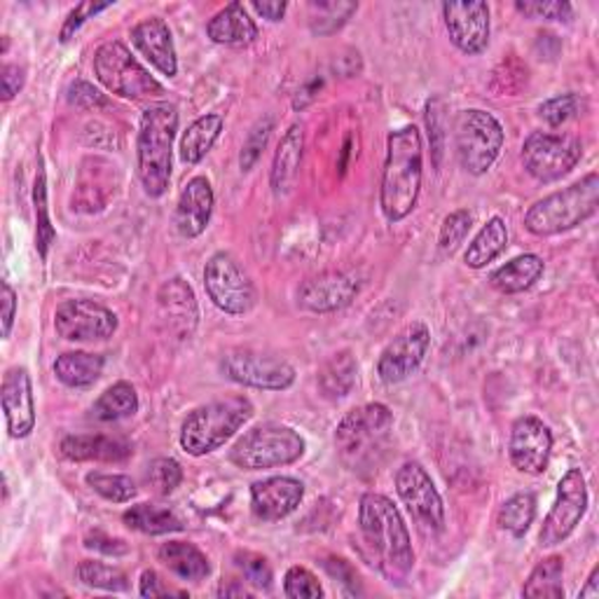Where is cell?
I'll return each mask as SVG.
<instances>
[{
  "mask_svg": "<svg viewBox=\"0 0 599 599\" xmlns=\"http://www.w3.org/2000/svg\"><path fill=\"white\" fill-rule=\"evenodd\" d=\"M77 578L85 583L87 588H99L110 592H122L129 588V578L118 566H110L96 560H83L77 564Z\"/></svg>",
  "mask_w": 599,
  "mask_h": 599,
  "instance_id": "cell-40",
  "label": "cell"
},
{
  "mask_svg": "<svg viewBox=\"0 0 599 599\" xmlns=\"http://www.w3.org/2000/svg\"><path fill=\"white\" fill-rule=\"evenodd\" d=\"M0 398H3V412L8 419V431L12 439H26L36 427V403L34 386L26 368H10L0 386Z\"/></svg>",
  "mask_w": 599,
  "mask_h": 599,
  "instance_id": "cell-19",
  "label": "cell"
},
{
  "mask_svg": "<svg viewBox=\"0 0 599 599\" xmlns=\"http://www.w3.org/2000/svg\"><path fill=\"white\" fill-rule=\"evenodd\" d=\"M112 3H94V0H87V3H80L71 14L69 20L63 22V28H61V43H69L73 38L75 31L83 26L89 17H94V14H99L104 10H108Z\"/></svg>",
  "mask_w": 599,
  "mask_h": 599,
  "instance_id": "cell-50",
  "label": "cell"
},
{
  "mask_svg": "<svg viewBox=\"0 0 599 599\" xmlns=\"http://www.w3.org/2000/svg\"><path fill=\"white\" fill-rule=\"evenodd\" d=\"M356 370H359V366H356V359L349 349L333 354L319 370L321 394L331 400L349 396L356 384Z\"/></svg>",
  "mask_w": 599,
  "mask_h": 599,
  "instance_id": "cell-31",
  "label": "cell"
},
{
  "mask_svg": "<svg viewBox=\"0 0 599 599\" xmlns=\"http://www.w3.org/2000/svg\"><path fill=\"white\" fill-rule=\"evenodd\" d=\"M578 597H583V599L599 597V566H595L592 574H590V578H588V583H586V588L580 590Z\"/></svg>",
  "mask_w": 599,
  "mask_h": 599,
  "instance_id": "cell-59",
  "label": "cell"
},
{
  "mask_svg": "<svg viewBox=\"0 0 599 599\" xmlns=\"http://www.w3.org/2000/svg\"><path fill=\"white\" fill-rule=\"evenodd\" d=\"M214 214V188L208 178L194 176L183 188L176 204V228L183 237H200Z\"/></svg>",
  "mask_w": 599,
  "mask_h": 599,
  "instance_id": "cell-23",
  "label": "cell"
},
{
  "mask_svg": "<svg viewBox=\"0 0 599 599\" xmlns=\"http://www.w3.org/2000/svg\"><path fill=\"white\" fill-rule=\"evenodd\" d=\"M443 17L450 40L464 55H480L490 43V8L482 0L468 3H445Z\"/></svg>",
  "mask_w": 599,
  "mask_h": 599,
  "instance_id": "cell-18",
  "label": "cell"
},
{
  "mask_svg": "<svg viewBox=\"0 0 599 599\" xmlns=\"http://www.w3.org/2000/svg\"><path fill=\"white\" fill-rule=\"evenodd\" d=\"M69 101L77 108H87V110L104 108L108 104L106 96L99 89H94L89 83H83V80H77V83L71 85Z\"/></svg>",
  "mask_w": 599,
  "mask_h": 599,
  "instance_id": "cell-52",
  "label": "cell"
},
{
  "mask_svg": "<svg viewBox=\"0 0 599 599\" xmlns=\"http://www.w3.org/2000/svg\"><path fill=\"white\" fill-rule=\"evenodd\" d=\"M157 307H159V316L167 321V326L171 333H176L181 339L190 337L197 328V300H194L192 288L185 279L176 277L169 279L167 284H161L157 290Z\"/></svg>",
  "mask_w": 599,
  "mask_h": 599,
  "instance_id": "cell-22",
  "label": "cell"
},
{
  "mask_svg": "<svg viewBox=\"0 0 599 599\" xmlns=\"http://www.w3.org/2000/svg\"><path fill=\"white\" fill-rule=\"evenodd\" d=\"M396 492L408 506L417 527L427 534H439L445 527L443 499L435 490L427 468L417 462H408L396 474Z\"/></svg>",
  "mask_w": 599,
  "mask_h": 599,
  "instance_id": "cell-11",
  "label": "cell"
},
{
  "mask_svg": "<svg viewBox=\"0 0 599 599\" xmlns=\"http://www.w3.org/2000/svg\"><path fill=\"white\" fill-rule=\"evenodd\" d=\"M359 10V3H345V0H314L310 3V28L316 36H331L343 28L351 14Z\"/></svg>",
  "mask_w": 599,
  "mask_h": 599,
  "instance_id": "cell-37",
  "label": "cell"
},
{
  "mask_svg": "<svg viewBox=\"0 0 599 599\" xmlns=\"http://www.w3.org/2000/svg\"><path fill=\"white\" fill-rule=\"evenodd\" d=\"M253 417V403L228 396L192 410L181 427V447L192 457H204L228 443Z\"/></svg>",
  "mask_w": 599,
  "mask_h": 599,
  "instance_id": "cell-6",
  "label": "cell"
},
{
  "mask_svg": "<svg viewBox=\"0 0 599 599\" xmlns=\"http://www.w3.org/2000/svg\"><path fill=\"white\" fill-rule=\"evenodd\" d=\"M85 546L92 548V550H99V553H104V555H112V558H120V555L129 553V546L124 541L110 539V537H106V534H101V531L89 534V537L85 539Z\"/></svg>",
  "mask_w": 599,
  "mask_h": 599,
  "instance_id": "cell-55",
  "label": "cell"
},
{
  "mask_svg": "<svg viewBox=\"0 0 599 599\" xmlns=\"http://www.w3.org/2000/svg\"><path fill=\"white\" fill-rule=\"evenodd\" d=\"M132 43L161 75L173 77L178 73L176 47H173L171 31L165 20L151 17V20H143L141 24H136L132 28Z\"/></svg>",
  "mask_w": 599,
  "mask_h": 599,
  "instance_id": "cell-24",
  "label": "cell"
},
{
  "mask_svg": "<svg viewBox=\"0 0 599 599\" xmlns=\"http://www.w3.org/2000/svg\"><path fill=\"white\" fill-rule=\"evenodd\" d=\"M223 124H225L223 118L216 116V112H208V116L194 120L188 127V132L183 134L181 159L188 161V165H197V161H202L208 155V151L214 148V143L218 141Z\"/></svg>",
  "mask_w": 599,
  "mask_h": 599,
  "instance_id": "cell-33",
  "label": "cell"
},
{
  "mask_svg": "<svg viewBox=\"0 0 599 599\" xmlns=\"http://www.w3.org/2000/svg\"><path fill=\"white\" fill-rule=\"evenodd\" d=\"M304 496V484L296 478L277 476L255 482L251 488V508L257 520L279 523L293 513Z\"/></svg>",
  "mask_w": 599,
  "mask_h": 599,
  "instance_id": "cell-20",
  "label": "cell"
},
{
  "mask_svg": "<svg viewBox=\"0 0 599 599\" xmlns=\"http://www.w3.org/2000/svg\"><path fill=\"white\" fill-rule=\"evenodd\" d=\"M204 288L220 312L241 316L253 310L255 288L230 253H216L204 267Z\"/></svg>",
  "mask_w": 599,
  "mask_h": 599,
  "instance_id": "cell-10",
  "label": "cell"
},
{
  "mask_svg": "<svg viewBox=\"0 0 599 599\" xmlns=\"http://www.w3.org/2000/svg\"><path fill=\"white\" fill-rule=\"evenodd\" d=\"M251 8L261 14V17L269 20V22H281L284 14H286V3L284 0H272V3H261V0H253Z\"/></svg>",
  "mask_w": 599,
  "mask_h": 599,
  "instance_id": "cell-57",
  "label": "cell"
},
{
  "mask_svg": "<svg viewBox=\"0 0 599 599\" xmlns=\"http://www.w3.org/2000/svg\"><path fill=\"white\" fill-rule=\"evenodd\" d=\"M431 345V333L422 321H415L403 328L392 343H388L378 361V375L386 384H398L408 380L412 372L422 366Z\"/></svg>",
  "mask_w": 599,
  "mask_h": 599,
  "instance_id": "cell-16",
  "label": "cell"
},
{
  "mask_svg": "<svg viewBox=\"0 0 599 599\" xmlns=\"http://www.w3.org/2000/svg\"><path fill=\"white\" fill-rule=\"evenodd\" d=\"M323 87V80H312V83L310 85H307V87H302L300 92H298V96H296V101H293V108L296 110H302V108H307V106H310L314 99H316V94H319V89Z\"/></svg>",
  "mask_w": 599,
  "mask_h": 599,
  "instance_id": "cell-58",
  "label": "cell"
},
{
  "mask_svg": "<svg viewBox=\"0 0 599 599\" xmlns=\"http://www.w3.org/2000/svg\"><path fill=\"white\" fill-rule=\"evenodd\" d=\"M24 69L14 67V63H8V67H3V73H0V92H3V99L5 101H12L14 96H17L24 87Z\"/></svg>",
  "mask_w": 599,
  "mask_h": 599,
  "instance_id": "cell-54",
  "label": "cell"
},
{
  "mask_svg": "<svg viewBox=\"0 0 599 599\" xmlns=\"http://www.w3.org/2000/svg\"><path fill=\"white\" fill-rule=\"evenodd\" d=\"M323 566H326V572L335 578L343 583V586L347 588V592L351 595H361V580H359V574H356L354 566L343 560V558H331L323 562Z\"/></svg>",
  "mask_w": 599,
  "mask_h": 599,
  "instance_id": "cell-51",
  "label": "cell"
},
{
  "mask_svg": "<svg viewBox=\"0 0 599 599\" xmlns=\"http://www.w3.org/2000/svg\"><path fill=\"white\" fill-rule=\"evenodd\" d=\"M94 73L108 92L122 96V99L141 101L155 99V96L165 94V87H161L157 80L141 67L136 57L118 40L104 43L99 50H96Z\"/></svg>",
  "mask_w": 599,
  "mask_h": 599,
  "instance_id": "cell-9",
  "label": "cell"
},
{
  "mask_svg": "<svg viewBox=\"0 0 599 599\" xmlns=\"http://www.w3.org/2000/svg\"><path fill=\"white\" fill-rule=\"evenodd\" d=\"M104 372V356L89 351H67L55 361V375L71 388L92 386Z\"/></svg>",
  "mask_w": 599,
  "mask_h": 599,
  "instance_id": "cell-30",
  "label": "cell"
},
{
  "mask_svg": "<svg viewBox=\"0 0 599 599\" xmlns=\"http://www.w3.org/2000/svg\"><path fill=\"white\" fill-rule=\"evenodd\" d=\"M580 155L583 145L572 136L534 132L523 145L525 169L541 183L560 181L578 165Z\"/></svg>",
  "mask_w": 599,
  "mask_h": 599,
  "instance_id": "cell-12",
  "label": "cell"
},
{
  "mask_svg": "<svg viewBox=\"0 0 599 599\" xmlns=\"http://www.w3.org/2000/svg\"><path fill=\"white\" fill-rule=\"evenodd\" d=\"M562 574H564V560L560 555H550L537 564L525 583L523 595L529 599H560L564 597V586H562Z\"/></svg>",
  "mask_w": 599,
  "mask_h": 599,
  "instance_id": "cell-36",
  "label": "cell"
},
{
  "mask_svg": "<svg viewBox=\"0 0 599 599\" xmlns=\"http://www.w3.org/2000/svg\"><path fill=\"white\" fill-rule=\"evenodd\" d=\"M139 412V394L129 382H118L108 386L94 403L92 417L99 422H120V419L134 417Z\"/></svg>",
  "mask_w": 599,
  "mask_h": 599,
  "instance_id": "cell-35",
  "label": "cell"
},
{
  "mask_svg": "<svg viewBox=\"0 0 599 599\" xmlns=\"http://www.w3.org/2000/svg\"><path fill=\"white\" fill-rule=\"evenodd\" d=\"M427 129H429V139H431V151L435 157V167L441 165L443 157V106L439 99H433L427 104Z\"/></svg>",
  "mask_w": 599,
  "mask_h": 599,
  "instance_id": "cell-49",
  "label": "cell"
},
{
  "mask_svg": "<svg viewBox=\"0 0 599 599\" xmlns=\"http://www.w3.org/2000/svg\"><path fill=\"white\" fill-rule=\"evenodd\" d=\"M359 529L370 564L388 580L408 578L415 566L410 531L398 508L384 494H363L359 508Z\"/></svg>",
  "mask_w": 599,
  "mask_h": 599,
  "instance_id": "cell-1",
  "label": "cell"
},
{
  "mask_svg": "<svg viewBox=\"0 0 599 599\" xmlns=\"http://www.w3.org/2000/svg\"><path fill=\"white\" fill-rule=\"evenodd\" d=\"M284 592L290 599H319L323 597L321 583L304 566H290L284 578Z\"/></svg>",
  "mask_w": 599,
  "mask_h": 599,
  "instance_id": "cell-45",
  "label": "cell"
},
{
  "mask_svg": "<svg viewBox=\"0 0 599 599\" xmlns=\"http://www.w3.org/2000/svg\"><path fill=\"white\" fill-rule=\"evenodd\" d=\"M506 247H508V228H506V223L496 216V218L488 220V225H484L471 244H468L464 261L468 267L482 269V267H488L494 257L504 253Z\"/></svg>",
  "mask_w": 599,
  "mask_h": 599,
  "instance_id": "cell-32",
  "label": "cell"
},
{
  "mask_svg": "<svg viewBox=\"0 0 599 599\" xmlns=\"http://www.w3.org/2000/svg\"><path fill=\"white\" fill-rule=\"evenodd\" d=\"M87 484L106 501H112V504H127V501H132L139 492L134 480L120 474L94 471V474H87Z\"/></svg>",
  "mask_w": 599,
  "mask_h": 599,
  "instance_id": "cell-41",
  "label": "cell"
},
{
  "mask_svg": "<svg viewBox=\"0 0 599 599\" xmlns=\"http://www.w3.org/2000/svg\"><path fill=\"white\" fill-rule=\"evenodd\" d=\"M474 228V214L466 212V208H459V212H452L441 228V249L452 253L455 251L462 241L466 239V235L471 232Z\"/></svg>",
  "mask_w": 599,
  "mask_h": 599,
  "instance_id": "cell-47",
  "label": "cell"
},
{
  "mask_svg": "<svg viewBox=\"0 0 599 599\" xmlns=\"http://www.w3.org/2000/svg\"><path fill=\"white\" fill-rule=\"evenodd\" d=\"M183 480V468L176 459L159 457L148 466V474H145V482L151 484V490L159 496H169L178 484Z\"/></svg>",
  "mask_w": 599,
  "mask_h": 599,
  "instance_id": "cell-42",
  "label": "cell"
},
{
  "mask_svg": "<svg viewBox=\"0 0 599 599\" xmlns=\"http://www.w3.org/2000/svg\"><path fill=\"white\" fill-rule=\"evenodd\" d=\"M422 136L419 129L408 124L386 139V159L380 185V206L388 223H400L417 206L422 190Z\"/></svg>",
  "mask_w": 599,
  "mask_h": 599,
  "instance_id": "cell-2",
  "label": "cell"
},
{
  "mask_svg": "<svg viewBox=\"0 0 599 599\" xmlns=\"http://www.w3.org/2000/svg\"><path fill=\"white\" fill-rule=\"evenodd\" d=\"M122 520L129 529H136L141 534H151V537H159V534H171V531L183 529L181 517H178L171 508L155 506V504L132 506L122 515Z\"/></svg>",
  "mask_w": 599,
  "mask_h": 599,
  "instance_id": "cell-34",
  "label": "cell"
},
{
  "mask_svg": "<svg viewBox=\"0 0 599 599\" xmlns=\"http://www.w3.org/2000/svg\"><path fill=\"white\" fill-rule=\"evenodd\" d=\"M178 132V110L155 104L143 112L139 132V178L148 197H161L171 181V151Z\"/></svg>",
  "mask_w": 599,
  "mask_h": 599,
  "instance_id": "cell-4",
  "label": "cell"
},
{
  "mask_svg": "<svg viewBox=\"0 0 599 599\" xmlns=\"http://www.w3.org/2000/svg\"><path fill=\"white\" fill-rule=\"evenodd\" d=\"M159 560L173 572L178 578L183 580H204L212 572V564H208L206 555L197 546L185 543V541H169L159 548Z\"/></svg>",
  "mask_w": 599,
  "mask_h": 599,
  "instance_id": "cell-29",
  "label": "cell"
},
{
  "mask_svg": "<svg viewBox=\"0 0 599 599\" xmlns=\"http://www.w3.org/2000/svg\"><path fill=\"white\" fill-rule=\"evenodd\" d=\"M34 204H36V249L40 257L45 261L47 251L55 244L57 232L50 223V212H47V176L43 159L38 161V176H36V185H34Z\"/></svg>",
  "mask_w": 599,
  "mask_h": 599,
  "instance_id": "cell-39",
  "label": "cell"
},
{
  "mask_svg": "<svg viewBox=\"0 0 599 599\" xmlns=\"http://www.w3.org/2000/svg\"><path fill=\"white\" fill-rule=\"evenodd\" d=\"M543 269L546 265L539 255L525 253L520 257H515V261L506 263L504 267H499L490 277V284L499 290V293H506V296L523 293V290H529L543 277Z\"/></svg>",
  "mask_w": 599,
  "mask_h": 599,
  "instance_id": "cell-28",
  "label": "cell"
},
{
  "mask_svg": "<svg viewBox=\"0 0 599 599\" xmlns=\"http://www.w3.org/2000/svg\"><path fill=\"white\" fill-rule=\"evenodd\" d=\"M586 511H588L586 478H583L580 468H572V471L564 474V478L558 484V499L543 520V527L539 531V543L543 548H553L564 539H570L572 531L580 525Z\"/></svg>",
  "mask_w": 599,
  "mask_h": 599,
  "instance_id": "cell-13",
  "label": "cell"
},
{
  "mask_svg": "<svg viewBox=\"0 0 599 599\" xmlns=\"http://www.w3.org/2000/svg\"><path fill=\"white\" fill-rule=\"evenodd\" d=\"M599 204V176L590 171L578 183L560 192L548 194L541 202L529 206L525 214V228L537 237L560 235L578 228L597 214Z\"/></svg>",
  "mask_w": 599,
  "mask_h": 599,
  "instance_id": "cell-5",
  "label": "cell"
},
{
  "mask_svg": "<svg viewBox=\"0 0 599 599\" xmlns=\"http://www.w3.org/2000/svg\"><path fill=\"white\" fill-rule=\"evenodd\" d=\"M455 148L468 173H488L504 148V127L488 110H462L455 122Z\"/></svg>",
  "mask_w": 599,
  "mask_h": 599,
  "instance_id": "cell-8",
  "label": "cell"
},
{
  "mask_svg": "<svg viewBox=\"0 0 599 599\" xmlns=\"http://www.w3.org/2000/svg\"><path fill=\"white\" fill-rule=\"evenodd\" d=\"M0 302H3V337H10L14 314H17V293L8 281H3V300Z\"/></svg>",
  "mask_w": 599,
  "mask_h": 599,
  "instance_id": "cell-56",
  "label": "cell"
},
{
  "mask_svg": "<svg viewBox=\"0 0 599 599\" xmlns=\"http://www.w3.org/2000/svg\"><path fill=\"white\" fill-rule=\"evenodd\" d=\"M169 595H178V597H185L188 592L183 590H171L169 586H165V580L159 578L157 572L153 570H145L143 576H141V597H169Z\"/></svg>",
  "mask_w": 599,
  "mask_h": 599,
  "instance_id": "cell-53",
  "label": "cell"
},
{
  "mask_svg": "<svg viewBox=\"0 0 599 599\" xmlns=\"http://www.w3.org/2000/svg\"><path fill=\"white\" fill-rule=\"evenodd\" d=\"M61 457L69 462H106L118 464L132 457V443L120 439V435H69L59 445Z\"/></svg>",
  "mask_w": 599,
  "mask_h": 599,
  "instance_id": "cell-25",
  "label": "cell"
},
{
  "mask_svg": "<svg viewBox=\"0 0 599 599\" xmlns=\"http://www.w3.org/2000/svg\"><path fill=\"white\" fill-rule=\"evenodd\" d=\"M272 129H274V118L272 116H265L263 120H257L253 124L244 145H241V155H239L241 171H251L253 169L257 157H261V153L265 151Z\"/></svg>",
  "mask_w": 599,
  "mask_h": 599,
  "instance_id": "cell-43",
  "label": "cell"
},
{
  "mask_svg": "<svg viewBox=\"0 0 599 599\" xmlns=\"http://www.w3.org/2000/svg\"><path fill=\"white\" fill-rule=\"evenodd\" d=\"M235 566L239 570L241 578L249 580L251 586L261 588V590L272 588V566L267 564V560L263 555H255V553L244 550V553L235 555Z\"/></svg>",
  "mask_w": 599,
  "mask_h": 599,
  "instance_id": "cell-44",
  "label": "cell"
},
{
  "mask_svg": "<svg viewBox=\"0 0 599 599\" xmlns=\"http://www.w3.org/2000/svg\"><path fill=\"white\" fill-rule=\"evenodd\" d=\"M206 34L218 45L244 47L257 38V26L244 5L230 3L214 14L212 22L206 24Z\"/></svg>",
  "mask_w": 599,
  "mask_h": 599,
  "instance_id": "cell-26",
  "label": "cell"
},
{
  "mask_svg": "<svg viewBox=\"0 0 599 599\" xmlns=\"http://www.w3.org/2000/svg\"><path fill=\"white\" fill-rule=\"evenodd\" d=\"M220 368L232 382L265 388V392H284L296 382V370L284 359L251 349H235L225 354Z\"/></svg>",
  "mask_w": 599,
  "mask_h": 599,
  "instance_id": "cell-14",
  "label": "cell"
},
{
  "mask_svg": "<svg viewBox=\"0 0 599 599\" xmlns=\"http://www.w3.org/2000/svg\"><path fill=\"white\" fill-rule=\"evenodd\" d=\"M356 293H359V284L349 274L323 272L298 288V302L314 314H328L347 307Z\"/></svg>",
  "mask_w": 599,
  "mask_h": 599,
  "instance_id": "cell-21",
  "label": "cell"
},
{
  "mask_svg": "<svg viewBox=\"0 0 599 599\" xmlns=\"http://www.w3.org/2000/svg\"><path fill=\"white\" fill-rule=\"evenodd\" d=\"M304 455V441L298 431L284 424H263L241 435L230 450V459L244 471H265L296 464Z\"/></svg>",
  "mask_w": 599,
  "mask_h": 599,
  "instance_id": "cell-7",
  "label": "cell"
},
{
  "mask_svg": "<svg viewBox=\"0 0 599 599\" xmlns=\"http://www.w3.org/2000/svg\"><path fill=\"white\" fill-rule=\"evenodd\" d=\"M553 452V433L539 417H520L513 424L508 455L517 471L541 476Z\"/></svg>",
  "mask_w": 599,
  "mask_h": 599,
  "instance_id": "cell-17",
  "label": "cell"
},
{
  "mask_svg": "<svg viewBox=\"0 0 599 599\" xmlns=\"http://www.w3.org/2000/svg\"><path fill=\"white\" fill-rule=\"evenodd\" d=\"M578 110V99L576 94H562V96H555V99H548L541 108H539V116L541 120H546L550 127H560L564 124L566 120H572L576 116Z\"/></svg>",
  "mask_w": 599,
  "mask_h": 599,
  "instance_id": "cell-48",
  "label": "cell"
},
{
  "mask_svg": "<svg viewBox=\"0 0 599 599\" xmlns=\"http://www.w3.org/2000/svg\"><path fill=\"white\" fill-rule=\"evenodd\" d=\"M534 515H537V499H534L531 492H520L511 496L506 504L499 508L496 525L511 531L513 537H525L534 523Z\"/></svg>",
  "mask_w": 599,
  "mask_h": 599,
  "instance_id": "cell-38",
  "label": "cell"
},
{
  "mask_svg": "<svg viewBox=\"0 0 599 599\" xmlns=\"http://www.w3.org/2000/svg\"><path fill=\"white\" fill-rule=\"evenodd\" d=\"M515 10L523 12L525 17L531 20H553V22H570L574 8L566 0H550V3H541V0H517Z\"/></svg>",
  "mask_w": 599,
  "mask_h": 599,
  "instance_id": "cell-46",
  "label": "cell"
},
{
  "mask_svg": "<svg viewBox=\"0 0 599 599\" xmlns=\"http://www.w3.org/2000/svg\"><path fill=\"white\" fill-rule=\"evenodd\" d=\"M55 328L69 343H94L112 337L118 316L94 300H67L57 307Z\"/></svg>",
  "mask_w": 599,
  "mask_h": 599,
  "instance_id": "cell-15",
  "label": "cell"
},
{
  "mask_svg": "<svg viewBox=\"0 0 599 599\" xmlns=\"http://www.w3.org/2000/svg\"><path fill=\"white\" fill-rule=\"evenodd\" d=\"M302 151H304V132L300 124H293L284 134L277 155H274V165H272V176L269 183L277 197L286 194L290 188H293L298 171H300V161H302Z\"/></svg>",
  "mask_w": 599,
  "mask_h": 599,
  "instance_id": "cell-27",
  "label": "cell"
},
{
  "mask_svg": "<svg viewBox=\"0 0 599 599\" xmlns=\"http://www.w3.org/2000/svg\"><path fill=\"white\" fill-rule=\"evenodd\" d=\"M392 431L394 415L382 403H368L347 412L335 431L339 459L354 474L378 471L392 445Z\"/></svg>",
  "mask_w": 599,
  "mask_h": 599,
  "instance_id": "cell-3",
  "label": "cell"
}]
</instances>
